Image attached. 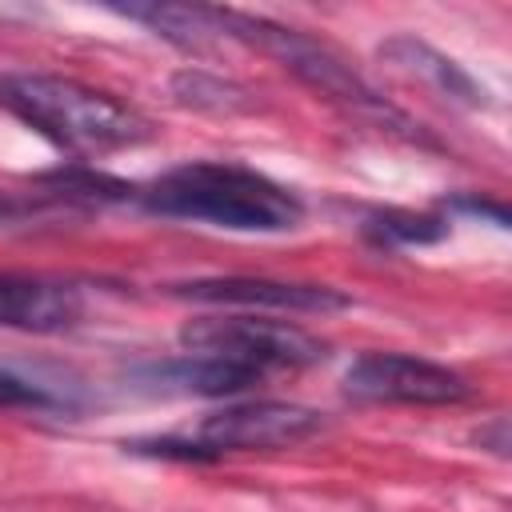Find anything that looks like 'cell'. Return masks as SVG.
Listing matches in <instances>:
<instances>
[{"mask_svg": "<svg viewBox=\"0 0 512 512\" xmlns=\"http://www.w3.org/2000/svg\"><path fill=\"white\" fill-rule=\"evenodd\" d=\"M0 108L72 156L136 148L156 132L152 120L128 100L52 72H0Z\"/></svg>", "mask_w": 512, "mask_h": 512, "instance_id": "cell-1", "label": "cell"}, {"mask_svg": "<svg viewBox=\"0 0 512 512\" xmlns=\"http://www.w3.org/2000/svg\"><path fill=\"white\" fill-rule=\"evenodd\" d=\"M136 200L172 220L216 224L232 232H288L304 220V200L272 176L232 160H188L136 188Z\"/></svg>", "mask_w": 512, "mask_h": 512, "instance_id": "cell-2", "label": "cell"}, {"mask_svg": "<svg viewBox=\"0 0 512 512\" xmlns=\"http://www.w3.org/2000/svg\"><path fill=\"white\" fill-rule=\"evenodd\" d=\"M216 20H220V32L224 40H240V44H252L260 48L264 56H272L280 68H288L300 84H308L312 92H320L324 100L356 112V116H368L384 128H400L412 136V120L392 108L360 72H352V64H344L324 40L300 32V28H288V24H276L268 16H252V12H232V8H216Z\"/></svg>", "mask_w": 512, "mask_h": 512, "instance_id": "cell-3", "label": "cell"}, {"mask_svg": "<svg viewBox=\"0 0 512 512\" xmlns=\"http://www.w3.org/2000/svg\"><path fill=\"white\" fill-rule=\"evenodd\" d=\"M180 348L184 352H204V356H224L256 372L272 368H304L320 364L328 356V344L312 336L308 328L292 320H264V316H200L180 328Z\"/></svg>", "mask_w": 512, "mask_h": 512, "instance_id": "cell-4", "label": "cell"}, {"mask_svg": "<svg viewBox=\"0 0 512 512\" xmlns=\"http://www.w3.org/2000/svg\"><path fill=\"white\" fill-rule=\"evenodd\" d=\"M344 396L356 404H456L472 384L428 356L412 352H364L344 368Z\"/></svg>", "mask_w": 512, "mask_h": 512, "instance_id": "cell-5", "label": "cell"}, {"mask_svg": "<svg viewBox=\"0 0 512 512\" xmlns=\"http://www.w3.org/2000/svg\"><path fill=\"white\" fill-rule=\"evenodd\" d=\"M324 428V416L308 404L292 400H240L208 412L196 424L192 444L212 460L224 452H256V448H292L312 440Z\"/></svg>", "mask_w": 512, "mask_h": 512, "instance_id": "cell-6", "label": "cell"}, {"mask_svg": "<svg viewBox=\"0 0 512 512\" xmlns=\"http://www.w3.org/2000/svg\"><path fill=\"white\" fill-rule=\"evenodd\" d=\"M184 300L200 304H232V308H268V312H340L352 300L328 284H292V280H268V276H212V280H188L172 288Z\"/></svg>", "mask_w": 512, "mask_h": 512, "instance_id": "cell-7", "label": "cell"}, {"mask_svg": "<svg viewBox=\"0 0 512 512\" xmlns=\"http://www.w3.org/2000/svg\"><path fill=\"white\" fill-rule=\"evenodd\" d=\"M84 316V300L72 284L0 272V328L16 332H64Z\"/></svg>", "mask_w": 512, "mask_h": 512, "instance_id": "cell-8", "label": "cell"}, {"mask_svg": "<svg viewBox=\"0 0 512 512\" xmlns=\"http://www.w3.org/2000/svg\"><path fill=\"white\" fill-rule=\"evenodd\" d=\"M380 60H388L396 72H404V76L428 84L440 100H448V104H456V108L476 112V108H488V104H492V100H488V88H484L460 60L444 56L440 48H432L428 40H420V36H412V32L388 36V40L380 44Z\"/></svg>", "mask_w": 512, "mask_h": 512, "instance_id": "cell-9", "label": "cell"}, {"mask_svg": "<svg viewBox=\"0 0 512 512\" xmlns=\"http://www.w3.org/2000/svg\"><path fill=\"white\" fill-rule=\"evenodd\" d=\"M140 384L156 392H176V396H236L252 384L264 380V372L244 368L224 356H204V352H180L160 364H144L136 372Z\"/></svg>", "mask_w": 512, "mask_h": 512, "instance_id": "cell-10", "label": "cell"}, {"mask_svg": "<svg viewBox=\"0 0 512 512\" xmlns=\"http://www.w3.org/2000/svg\"><path fill=\"white\" fill-rule=\"evenodd\" d=\"M112 12L144 24L160 40H168V44H176L184 52H196V56L212 52L216 40H224L216 8H200V4H120Z\"/></svg>", "mask_w": 512, "mask_h": 512, "instance_id": "cell-11", "label": "cell"}, {"mask_svg": "<svg viewBox=\"0 0 512 512\" xmlns=\"http://www.w3.org/2000/svg\"><path fill=\"white\" fill-rule=\"evenodd\" d=\"M172 96L176 104L184 108H196V112H216V116H232V112H248L256 100L248 88L216 76V72H204V68H184L172 76Z\"/></svg>", "mask_w": 512, "mask_h": 512, "instance_id": "cell-12", "label": "cell"}, {"mask_svg": "<svg viewBox=\"0 0 512 512\" xmlns=\"http://www.w3.org/2000/svg\"><path fill=\"white\" fill-rule=\"evenodd\" d=\"M364 232L376 240V244H400V248H412V244H436L448 236V220L444 216H424V212H396V208H384V212H372L364 220Z\"/></svg>", "mask_w": 512, "mask_h": 512, "instance_id": "cell-13", "label": "cell"}, {"mask_svg": "<svg viewBox=\"0 0 512 512\" xmlns=\"http://www.w3.org/2000/svg\"><path fill=\"white\" fill-rule=\"evenodd\" d=\"M56 404L60 400L44 384L12 376V372H0V408H56Z\"/></svg>", "mask_w": 512, "mask_h": 512, "instance_id": "cell-14", "label": "cell"}, {"mask_svg": "<svg viewBox=\"0 0 512 512\" xmlns=\"http://www.w3.org/2000/svg\"><path fill=\"white\" fill-rule=\"evenodd\" d=\"M476 444H480L484 452H492V456L508 460V448H512V436H508V420H504V416H492L488 424H480V432H476Z\"/></svg>", "mask_w": 512, "mask_h": 512, "instance_id": "cell-15", "label": "cell"}, {"mask_svg": "<svg viewBox=\"0 0 512 512\" xmlns=\"http://www.w3.org/2000/svg\"><path fill=\"white\" fill-rule=\"evenodd\" d=\"M452 208L472 212V216H488L496 228H508V208H504V204H496V200H484V196H456V200H452Z\"/></svg>", "mask_w": 512, "mask_h": 512, "instance_id": "cell-16", "label": "cell"}]
</instances>
